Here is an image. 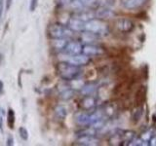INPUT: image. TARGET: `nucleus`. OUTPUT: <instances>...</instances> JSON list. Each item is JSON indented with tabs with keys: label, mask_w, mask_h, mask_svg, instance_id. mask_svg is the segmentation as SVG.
<instances>
[{
	"label": "nucleus",
	"mask_w": 156,
	"mask_h": 146,
	"mask_svg": "<svg viewBox=\"0 0 156 146\" xmlns=\"http://www.w3.org/2000/svg\"><path fill=\"white\" fill-rule=\"evenodd\" d=\"M56 71L61 79L66 82H70L76 79V78H79L82 73L81 67L73 65L71 63L65 61H62L57 63Z\"/></svg>",
	"instance_id": "nucleus-1"
},
{
	"label": "nucleus",
	"mask_w": 156,
	"mask_h": 146,
	"mask_svg": "<svg viewBox=\"0 0 156 146\" xmlns=\"http://www.w3.org/2000/svg\"><path fill=\"white\" fill-rule=\"evenodd\" d=\"M47 34L50 39L56 38H67L69 39L73 36V32L66 24L61 23H50L47 27Z\"/></svg>",
	"instance_id": "nucleus-2"
},
{
	"label": "nucleus",
	"mask_w": 156,
	"mask_h": 146,
	"mask_svg": "<svg viewBox=\"0 0 156 146\" xmlns=\"http://www.w3.org/2000/svg\"><path fill=\"white\" fill-rule=\"evenodd\" d=\"M85 30L93 32L99 36H104L108 34L109 27L105 21L94 18L85 23Z\"/></svg>",
	"instance_id": "nucleus-3"
},
{
	"label": "nucleus",
	"mask_w": 156,
	"mask_h": 146,
	"mask_svg": "<svg viewBox=\"0 0 156 146\" xmlns=\"http://www.w3.org/2000/svg\"><path fill=\"white\" fill-rule=\"evenodd\" d=\"M66 57L63 58L62 61H67L73 65H76L79 67L85 66L87 64H89V62H90V57L86 56L85 54H83V53L77 54V55H67V54H66Z\"/></svg>",
	"instance_id": "nucleus-4"
},
{
	"label": "nucleus",
	"mask_w": 156,
	"mask_h": 146,
	"mask_svg": "<svg viewBox=\"0 0 156 146\" xmlns=\"http://www.w3.org/2000/svg\"><path fill=\"white\" fill-rule=\"evenodd\" d=\"M115 27L120 32L129 33L135 29V23L130 19L127 18H118L115 21Z\"/></svg>",
	"instance_id": "nucleus-5"
},
{
	"label": "nucleus",
	"mask_w": 156,
	"mask_h": 146,
	"mask_svg": "<svg viewBox=\"0 0 156 146\" xmlns=\"http://www.w3.org/2000/svg\"><path fill=\"white\" fill-rule=\"evenodd\" d=\"M82 53L85 54L88 57H99L105 53L104 49L101 46H98L96 44H84L82 49Z\"/></svg>",
	"instance_id": "nucleus-6"
},
{
	"label": "nucleus",
	"mask_w": 156,
	"mask_h": 146,
	"mask_svg": "<svg viewBox=\"0 0 156 146\" xmlns=\"http://www.w3.org/2000/svg\"><path fill=\"white\" fill-rule=\"evenodd\" d=\"M76 144L82 146H95L100 144V139L96 137V135L82 134V135H78V137L76 139Z\"/></svg>",
	"instance_id": "nucleus-7"
},
{
	"label": "nucleus",
	"mask_w": 156,
	"mask_h": 146,
	"mask_svg": "<svg viewBox=\"0 0 156 146\" xmlns=\"http://www.w3.org/2000/svg\"><path fill=\"white\" fill-rule=\"evenodd\" d=\"M95 16L97 19L106 21V19H113L115 17V13L107 6H100L95 11Z\"/></svg>",
	"instance_id": "nucleus-8"
},
{
	"label": "nucleus",
	"mask_w": 156,
	"mask_h": 146,
	"mask_svg": "<svg viewBox=\"0 0 156 146\" xmlns=\"http://www.w3.org/2000/svg\"><path fill=\"white\" fill-rule=\"evenodd\" d=\"M66 26L69 27L73 32H82L85 30V23L76 17L68 19Z\"/></svg>",
	"instance_id": "nucleus-9"
},
{
	"label": "nucleus",
	"mask_w": 156,
	"mask_h": 146,
	"mask_svg": "<svg viewBox=\"0 0 156 146\" xmlns=\"http://www.w3.org/2000/svg\"><path fill=\"white\" fill-rule=\"evenodd\" d=\"M97 105V99L96 97L91 95V96H83V99L80 101V107L84 111H90L95 109Z\"/></svg>",
	"instance_id": "nucleus-10"
},
{
	"label": "nucleus",
	"mask_w": 156,
	"mask_h": 146,
	"mask_svg": "<svg viewBox=\"0 0 156 146\" xmlns=\"http://www.w3.org/2000/svg\"><path fill=\"white\" fill-rule=\"evenodd\" d=\"M82 49H83V44L81 43V41L72 40V41H68L65 53L67 54V55H77V54L82 53Z\"/></svg>",
	"instance_id": "nucleus-11"
},
{
	"label": "nucleus",
	"mask_w": 156,
	"mask_h": 146,
	"mask_svg": "<svg viewBox=\"0 0 156 146\" xmlns=\"http://www.w3.org/2000/svg\"><path fill=\"white\" fill-rule=\"evenodd\" d=\"M67 38H56V39H51L50 46L52 48V50H54L57 53L60 52H65L66 47L68 43Z\"/></svg>",
	"instance_id": "nucleus-12"
},
{
	"label": "nucleus",
	"mask_w": 156,
	"mask_h": 146,
	"mask_svg": "<svg viewBox=\"0 0 156 146\" xmlns=\"http://www.w3.org/2000/svg\"><path fill=\"white\" fill-rule=\"evenodd\" d=\"M146 3V0H121V4L127 10L139 9Z\"/></svg>",
	"instance_id": "nucleus-13"
},
{
	"label": "nucleus",
	"mask_w": 156,
	"mask_h": 146,
	"mask_svg": "<svg viewBox=\"0 0 156 146\" xmlns=\"http://www.w3.org/2000/svg\"><path fill=\"white\" fill-rule=\"evenodd\" d=\"M75 122L77 125L82 127L90 126V113H87L84 110L78 112L75 115Z\"/></svg>",
	"instance_id": "nucleus-14"
},
{
	"label": "nucleus",
	"mask_w": 156,
	"mask_h": 146,
	"mask_svg": "<svg viewBox=\"0 0 156 146\" xmlns=\"http://www.w3.org/2000/svg\"><path fill=\"white\" fill-rule=\"evenodd\" d=\"M80 33H81V35H80L81 43H84V44H95V42L100 37L99 35H97V34L87 31V30H84Z\"/></svg>",
	"instance_id": "nucleus-15"
},
{
	"label": "nucleus",
	"mask_w": 156,
	"mask_h": 146,
	"mask_svg": "<svg viewBox=\"0 0 156 146\" xmlns=\"http://www.w3.org/2000/svg\"><path fill=\"white\" fill-rule=\"evenodd\" d=\"M146 96V88L144 86H140L136 92L135 96V103L136 106H141L144 104Z\"/></svg>",
	"instance_id": "nucleus-16"
},
{
	"label": "nucleus",
	"mask_w": 156,
	"mask_h": 146,
	"mask_svg": "<svg viewBox=\"0 0 156 146\" xmlns=\"http://www.w3.org/2000/svg\"><path fill=\"white\" fill-rule=\"evenodd\" d=\"M74 17L78 18V19H81V21H83L84 23H86V22H88V21H90V19H94V18H96V16H95V12L91 11V10H87L86 8H85V9H83V10H81V11H79V12H76V14H75V16H74Z\"/></svg>",
	"instance_id": "nucleus-17"
},
{
	"label": "nucleus",
	"mask_w": 156,
	"mask_h": 146,
	"mask_svg": "<svg viewBox=\"0 0 156 146\" xmlns=\"http://www.w3.org/2000/svg\"><path fill=\"white\" fill-rule=\"evenodd\" d=\"M67 116V110L63 105H57L54 108V118L57 121H63Z\"/></svg>",
	"instance_id": "nucleus-18"
},
{
	"label": "nucleus",
	"mask_w": 156,
	"mask_h": 146,
	"mask_svg": "<svg viewBox=\"0 0 156 146\" xmlns=\"http://www.w3.org/2000/svg\"><path fill=\"white\" fill-rule=\"evenodd\" d=\"M97 91V84L96 83H85L84 86L80 90L83 96H91L94 95V92Z\"/></svg>",
	"instance_id": "nucleus-19"
},
{
	"label": "nucleus",
	"mask_w": 156,
	"mask_h": 146,
	"mask_svg": "<svg viewBox=\"0 0 156 146\" xmlns=\"http://www.w3.org/2000/svg\"><path fill=\"white\" fill-rule=\"evenodd\" d=\"M7 126L10 130H14L15 129V124H16V114H15V111L13 108L9 107L7 110Z\"/></svg>",
	"instance_id": "nucleus-20"
},
{
	"label": "nucleus",
	"mask_w": 156,
	"mask_h": 146,
	"mask_svg": "<svg viewBox=\"0 0 156 146\" xmlns=\"http://www.w3.org/2000/svg\"><path fill=\"white\" fill-rule=\"evenodd\" d=\"M73 96H74V90H73L72 88H70V86L60 92V99L62 100H65V101L70 100Z\"/></svg>",
	"instance_id": "nucleus-21"
},
{
	"label": "nucleus",
	"mask_w": 156,
	"mask_h": 146,
	"mask_svg": "<svg viewBox=\"0 0 156 146\" xmlns=\"http://www.w3.org/2000/svg\"><path fill=\"white\" fill-rule=\"evenodd\" d=\"M102 110H104L105 116L106 117V118H111V117H113L115 114L116 107L113 103H107V104H105V108Z\"/></svg>",
	"instance_id": "nucleus-22"
},
{
	"label": "nucleus",
	"mask_w": 156,
	"mask_h": 146,
	"mask_svg": "<svg viewBox=\"0 0 156 146\" xmlns=\"http://www.w3.org/2000/svg\"><path fill=\"white\" fill-rule=\"evenodd\" d=\"M121 135L123 142H127V144H129L135 138V133L132 130H121Z\"/></svg>",
	"instance_id": "nucleus-23"
},
{
	"label": "nucleus",
	"mask_w": 156,
	"mask_h": 146,
	"mask_svg": "<svg viewBox=\"0 0 156 146\" xmlns=\"http://www.w3.org/2000/svg\"><path fill=\"white\" fill-rule=\"evenodd\" d=\"M18 131H19V135H20V137L22 138V140H23V141L28 140L29 134H28V130L26 127H20Z\"/></svg>",
	"instance_id": "nucleus-24"
},
{
	"label": "nucleus",
	"mask_w": 156,
	"mask_h": 146,
	"mask_svg": "<svg viewBox=\"0 0 156 146\" xmlns=\"http://www.w3.org/2000/svg\"><path fill=\"white\" fill-rule=\"evenodd\" d=\"M141 115H143V105L141 106H136V110H134L133 112V116H132V118L135 122H138L140 121Z\"/></svg>",
	"instance_id": "nucleus-25"
},
{
	"label": "nucleus",
	"mask_w": 156,
	"mask_h": 146,
	"mask_svg": "<svg viewBox=\"0 0 156 146\" xmlns=\"http://www.w3.org/2000/svg\"><path fill=\"white\" fill-rule=\"evenodd\" d=\"M3 119H4V110L0 109V134H4V128H3Z\"/></svg>",
	"instance_id": "nucleus-26"
},
{
	"label": "nucleus",
	"mask_w": 156,
	"mask_h": 146,
	"mask_svg": "<svg viewBox=\"0 0 156 146\" xmlns=\"http://www.w3.org/2000/svg\"><path fill=\"white\" fill-rule=\"evenodd\" d=\"M38 2H39V0H30V3H29V11L30 12L35 11V9L38 6Z\"/></svg>",
	"instance_id": "nucleus-27"
},
{
	"label": "nucleus",
	"mask_w": 156,
	"mask_h": 146,
	"mask_svg": "<svg viewBox=\"0 0 156 146\" xmlns=\"http://www.w3.org/2000/svg\"><path fill=\"white\" fill-rule=\"evenodd\" d=\"M14 142H15L14 136L12 134H9L7 136V138H6V145L7 146H13L14 145Z\"/></svg>",
	"instance_id": "nucleus-28"
},
{
	"label": "nucleus",
	"mask_w": 156,
	"mask_h": 146,
	"mask_svg": "<svg viewBox=\"0 0 156 146\" xmlns=\"http://www.w3.org/2000/svg\"><path fill=\"white\" fill-rule=\"evenodd\" d=\"M4 8H5V0H0V22H1V19H2Z\"/></svg>",
	"instance_id": "nucleus-29"
},
{
	"label": "nucleus",
	"mask_w": 156,
	"mask_h": 146,
	"mask_svg": "<svg viewBox=\"0 0 156 146\" xmlns=\"http://www.w3.org/2000/svg\"><path fill=\"white\" fill-rule=\"evenodd\" d=\"M13 4V0H5V10L6 11H9L10 8H11Z\"/></svg>",
	"instance_id": "nucleus-30"
},
{
	"label": "nucleus",
	"mask_w": 156,
	"mask_h": 146,
	"mask_svg": "<svg viewBox=\"0 0 156 146\" xmlns=\"http://www.w3.org/2000/svg\"><path fill=\"white\" fill-rule=\"evenodd\" d=\"M4 94V82L0 80V97H1Z\"/></svg>",
	"instance_id": "nucleus-31"
},
{
	"label": "nucleus",
	"mask_w": 156,
	"mask_h": 146,
	"mask_svg": "<svg viewBox=\"0 0 156 146\" xmlns=\"http://www.w3.org/2000/svg\"><path fill=\"white\" fill-rule=\"evenodd\" d=\"M2 55H1V54H0V65H1V63H2Z\"/></svg>",
	"instance_id": "nucleus-32"
}]
</instances>
